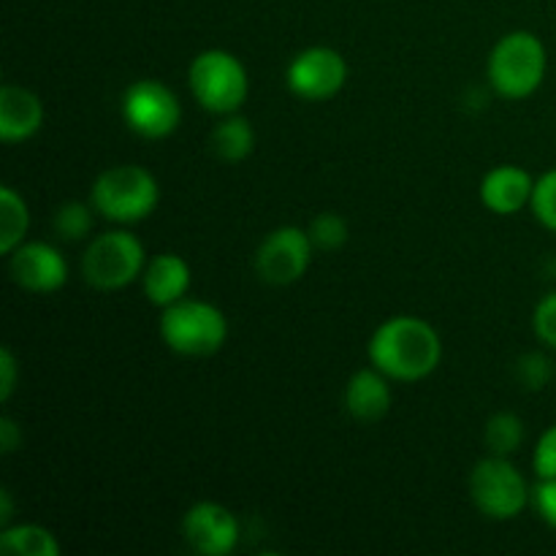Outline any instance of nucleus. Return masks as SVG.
I'll return each instance as SVG.
<instances>
[{"label": "nucleus", "instance_id": "nucleus-1", "mask_svg": "<svg viewBox=\"0 0 556 556\" xmlns=\"http://www.w3.org/2000/svg\"><path fill=\"white\" fill-rule=\"evenodd\" d=\"M367 356L369 364L394 383H418L434 375L443 362V340L429 320L418 315H394L372 331Z\"/></svg>", "mask_w": 556, "mask_h": 556}, {"label": "nucleus", "instance_id": "nucleus-2", "mask_svg": "<svg viewBox=\"0 0 556 556\" xmlns=\"http://www.w3.org/2000/svg\"><path fill=\"white\" fill-rule=\"evenodd\" d=\"M548 74V49L532 30H510L492 47L486 60V79L505 101H525L535 96Z\"/></svg>", "mask_w": 556, "mask_h": 556}, {"label": "nucleus", "instance_id": "nucleus-3", "mask_svg": "<svg viewBox=\"0 0 556 556\" xmlns=\"http://www.w3.org/2000/svg\"><path fill=\"white\" fill-rule=\"evenodd\" d=\"M161 185L150 168L139 163H117L96 177L90 188V204L98 217L114 226H134L157 210Z\"/></svg>", "mask_w": 556, "mask_h": 556}, {"label": "nucleus", "instance_id": "nucleus-4", "mask_svg": "<svg viewBox=\"0 0 556 556\" xmlns=\"http://www.w3.org/2000/svg\"><path fill=\"white\" fill-rule=\"evenodd\" d=\"M163 345L177 356H215L228 340V318L217 304L185 296L161 309L157 320Z\"/></svg>", "mask_w": 556, "mask_h": 556}, {"label": "nucleus", "instance_id": "nucleus-5", "mask_svg": "<svg viewBox=\"0 0 556 556\" xmlns=\"http://www.w3.org/2000/svg\"><path fill=\"white\" fill-rule=\"evenodd\" d=\"M188 87L204 112L226 117L239 112L250 96V76L242 60L228 49H204L188 65Z\"/></svg>", "mask_w": 556, "mask_h": 556}, {"label": "nucleus", "instance_id": "nucleus-6", "mask_svg": "<svg viewBox=\"0 0 556 556\" xmlns=\"http://www.w3.org/2000/svg\"><path fill=\"white\" fill-rule=\"evenodd\" d=\"M147 250L128 228H112L90 239L81 255V277L96 291H123L141 280L147 266Z\"/></svg>", "mask_w": 556, "mask_h": 556}, {"label": "nucleus", "instance_id": "nucleus-7", "mask_svg": "<svg viewBox=\"0 0 556 556\" xmlns=\"http://www.w3.org/2000/svg\"><path fill=\"white\" fill-rule=\"evenodd\" d=\"M472 505L492 521H514L532 503V489L508 456L489 454L476 462L467 481Z\"/></svg>", "mask_w": 556, "mask_h": 556}, {"label": "nucleus", "instance_id": "nucleus-8", "mask_svg": "<svg viewBox=\"0 0 556 556\" xmlns=\"http://www.w3.org/2000/svg\"><path fill=\"white\" fill-rule=\"evenodd\" d=\"M119 114L130 134L147 141H163L177 134L182 123V103L161 79H136L119 98Z\"/></svg>", "mask_w": 556, "mask_h": 556}, {"label": "nucleus", "instance_id": "nucleus-9", "mask_svg": "<svg viewBox=\"0 0 556 556\" xmlns=\"http://www.w3.org/2000/svg\"><path fill=\"white\" fill-rule=\"evenodd\" d=\"M315 244L309 239L307 228L302 226H277L261 239L255 248L253 266L258 280L266 286H293L307 275L309 264H313Z\"/></svg>", "mask_w": 556, "mask_h": 556}, {"label": "nucleus", "instance_id": "nucleus-10", "mask_svg": "<svg viewBox=\"0 0 556 556\" xmlns=\"http://www.w3.org/2000/svg\"><path fill=\"white\" fill-rule=\"evenodd\" d=\"M348 60L334 47H307L293 54L286 68V85L296 98L309 103L329 101L348 85Z\"/></svg>", "mask_w": 556, "mask_h": 556}, {"label": "nucleus", "instance_id": "nucleus-11", "mask_svg": "<svg viewBox=\"0 0 556 556\" xmlns=\"http://www.w3.org/2000/svg\"><path fill=\"white\" fill-rule=\"evenodd\" d=\"M242 527H239L237 514L223 503L190 505L188 514L182 516V538L195 554L204 556H228L237 548Z\"/></svg>", "mask_w": 556, "mask_h": 556}, {"label": "nucleus", "instance_id": "nucleus-12", "mask_svg": "<svg viewBox=\"0 0 556 556\" xmlns=\"http://www.w3.org/2000/svg\"><path fill=\"white\" fill-rule=\"evenodd\" d=\"M9 258V275L30 293H58L68 282V261L49 242H22Z\"/></svg>", "mask_w": 556, "mask_h": 556}, {"label": "nucleus", "instance_id": "nucleus-13", "mask_svg": "<svg viewBox=\"0 0 556 556\" xmlns=\"http://www.w3.org/2000/svg\"><path fill=\"white\" fill-rule=\"evenodd\" d=\"M532 190H535V177L527 168L503 163V166H494L492 172L483 174L478 195L492 215L510 217L530 206Z\"/></svg>", "mask_w": 556, "mask_h": 556}, {"label": "nucleus", "instance_id": "nucleus-14", "mask_svg": "<svg viewBox=\"0 0 556 556\" xmlns=\"http://www.w3.org/2000/svg\"><path fill=\"white\" fill-rule=\"evenodd\" d=\"M391 383L394 380L380 372V369H375L372 364L353 372L345 386V394H342V405H345L348 416L362 424H375L389 416L391 405H394Z\"/></svg>", "mask_w": 556, "mask_h": 556}, {"label": "nucleus", "instance_id": "nucleus-15", "mask_svg": "<svg viewBox=\"0 0 556 556\" xmlns=\"http://www.w3.org/2000/svg\"><path fill=\"white\" fill-rule=\"evenodd\" d=\"M47 109L33 90L22 85H3L0 90V139L5 144H20L33 139L43 128Z\"/></svg>", "mask_w": 556, "mask_h": 556}, {"label": "nucleus", "instance_id": "nucleus-16", "mask_svg": "<svg viewBox=\"0 0 556 556\" xmlns=\"http://www.w3.org/2000/svg\"><path fill=\"white\" fill-rule=\"evenodd\" d=\"M193 286V271L190 264L177 253H157L147 261L144 275H141V291L147 302L155 307H168L190 293Z\"/></svg>", "mask_w": 556, "mask_h": 556}, {"label": "nucleus", "instance_id": "nucleus-17", "mask_svg": "<svg viewBox=\"0 0 556 556\" xmlns=\"http://www.w3.org/2000/svg\"><path fill=\"white\" fill-rule=\"evenodd\" d=\"M212 152L226 163H242L255 150V128L248 117L239 112L226 114L220 123L212 128L210 136Z\"/></svg>", "mask_w": 556, "mask_h": 556}, {"label": "nucleus", "instance_id": "nucleus-18", "mask_svg": "<svg viewBox=\"0 0 556 556\" xmlns=\"http://www.w3.org/2000/svg\"><path fill=\"white\" fill-rule=\"evenodd\" d=\"M0 552L11 556H60V543L52 530L25 521L0 530Z\"/></svg>", "mask_w": 556, "mask_h": 556}, {"label": "nucleus", "instance_id": "nucleus-19", "mask_svg": "<svg viewBox=\"0 0 556 556\" xmlns=\"http://www.w3.org/2000/svg\"><path fill=\"white\" fill-rule=\"evenodd\" d=\"M30 231V210L25 195L11 185L0 188V253L11 255Z\"/></svg>", "mask_w": 556, "mask_h": 556}, {"label": "nucleus", "instance_id": "nucleus-20", "mask_svg": "<svg viewBox=\"0 0 556 556\" xmlns=\"http://www.w3.org/2000/svg\"><path fill=\"white\" fill-rule=\"evenodd\" d=\"M483 443H486L489 454L514 456L525 443V421H521V416L510 410L494 413L486 427H483Z\"/></svg>", "mask_w": 556, "mask_h": 556}, {"label": "nucleus", "instance_id": "nucleus-21", "mask_svg": "<svg viewBox=\"0 0 556 556\" xmlns=\"http://www.w3.org/2000/svg\"><path fill=\"white\" fill-rule=\"evenodd\" d=\"M98 212L92 210L90 201H65L54 210L52 228L63 242H81L92 233V220Z\"/></svg>", "mask_w": 556, "mask_h": 556}, {"label": "nucleus", "instance_id": "nucleus-22", "mask_svg": "<svg viewBox=\"0 0 556 556\" xmlns=\"http://www.w3.org/2000/svg\"><path fill=\"white\" fill-rule=\"evenodd\" d=\"M307 233L309 239H313L315 250H320V253H337V250L345 248L348 239H351V226H348L345 217L337 215V212H320V215H315L313 220H309Z\"/></svg>", "mask_w": 556, "mask_h": 556}, {"label": "nucleus", "instance_id": "nucleus-23", "mask_svg": "<svg viewBox=\"0 0 556 556\" xmlns=\"http://www.w3.org/2000/svg\"><path fill=\"white\" fill-rule=\"evenodd\" d=\"M530 212L546 231L556 233V166L535 179Z\"/></svg>", "mask_w": 556, "mask_h": 556}, {"label": "nucleus", "instance_id": "nucleus-24", "mask_svg": "<svg viewBox=\"0 0 556 556\" xmlns=\"http://www.w3.org/2000/svg\"><path fill=\"white\" fill-rule=\"evenodd\" d=\"M516 375H519V383L530 391H541L552 383L554 378V364L546 353L532 351L525 353L516 364Z\"/></svg>", "mask_w": 556, "mask_h": 556}, {"label": "nucleus", "instance_id": "nucleus-25", "mask_svg": "<svg viewBox=\"0 0 556 556\" xmlns=\"http://www.w3.org/2000/svg\"><path fill=\"white\" fill-rule=\"evenodd\" d=\"M532 331L543 348L556 351V291H548L532 309Z\"/></svg>", "mask_w": 556, "mask_h": 556}, {"label": "nucleus", "instance_id": "nucleus-26", "mask_svg": "<svg viewBox=\"0 0 556 556\" xmlns=\"http://www.w3.org/2000/svg\"><path fill=\"white\" fill-rule=\"evenodd\" d=\"M532 470H535L538 481L556 478V424L538 438L535 451H532Z\"/></svg>", "mask_w": 556, "mask_h": 556}, {"label": "nucleus", "instance_id": "nucleus-27", "mask_svg": "<svg viewBox=\"0 0 556 556\" xmlns=\"http://www.w3.org/2000/svg\"><path fill=\"white\" fill-rule=\"evenodd\" d=\"M532 505H535L538 516L556 530V478L538 481V486L532 489Z\"/></svg>", "mask_w": 556, "mask_h": 556}, {"label": "nucleus", "instance_id": "nucleus-28", "mask_svg": "<svg viewBox=\"0 0 556 556\" xmlns=\"http://www.w3.org/2000/svg\"><path fill=\"white\" fill-rule=\"evenodd\" d=\"M16 378H20V367H16L14 353H11V348H3L0 351V400L3 402H9L14 394Z\"/></svg>", "mask_w": 556, "mask_h": 556}, {"label": "nucleus", "instance_id": "nucleus-29", "mask_svg": "<svg viewBox=\"0 0 556 556\" xmlns=\"http://www.w3.org/2000/svg\"><path fill=\"white\" fill-rule=\"evenodd\" d=\"M16 448H22V427L11 416H3L0 418V451L9 456Z\"/></svg>", "mask_w": 556, "mask_h": 556}, {"label": "nucleus", "instance_id": "nucleus-30", "mask_svg": "<svg viewBox=\"0 0 556 556\" xmlns=\"http://www.w3.org/2000/svg\"><path fill=\"white\" fill-rule=\"evenodd\" d=\"M11 516H14V503H11L9 489H3V492H0V527H9Z\"/></svg>", "mask_w": 556, "mask_h": 556}]
</instances>
